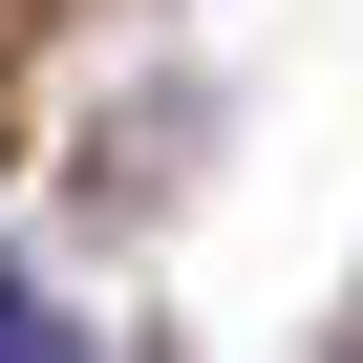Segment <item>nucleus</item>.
<instances>
[{
    "mask_svg": "<svg viewBox=\"0 0 363 363\" xmlns=\"http://www.w3.org/2000/svg\"><path fill=\"white\" fill-rule=\"evenodd\" d=\"M0 363H65V320H43V299H22V278H0Z\"/></svg>",
    "mask_w": 363,
    "mask_h": 363,
    "instance_id": "f257e3e1",
    "label": "nucleus"
}]
</instances>
